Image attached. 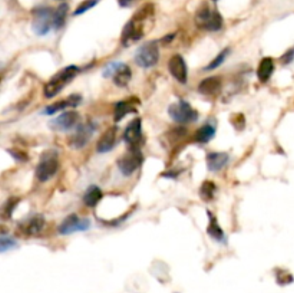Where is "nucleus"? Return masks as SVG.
Returning a JSON list of instances; mask_svg holds the SVG:
<instances>
[{"instance_id":"nucleus-1","label":"nucleus","mask_w":294,"mask_h":293,"mask_svg":"<svg viewBox=\"0 0 294 293\" xmlns=\"http://www.w3.org/2000/svg\"><path fill=\"white\" fill-rule=\"evenodd\" d=\"M152 13H154V6L147 4L136 13L128 23L125 24L124 32L121 36V42H122L124 46H129L131 43L142 39V36H144V22L149 19V16H152Z\"/></svg>"},{"instance_id":"nucleus-2","label":"nucleus","mask_w":294,"mask_h":293,"mask_svg":"<svg viewBox=\"0 0 294 293\" xmlns=\"http://www.w3.org/2000/svg\"><path fill=\"white\" fill-rule=\"evenodd\" d=\"M78 72H79V68H78V66L70 65V66H66L65 69L60 70L59 73H56V75L45 85L46 98H53V96H56L69 82L73 81V78L78 75Z\"/></svg>"},{"instance_id":"nucleus-3","label":"nucleus","mask_w":294,"mask_h":293,"mask_svg":"<svg viewBox=\"0 0 294 293\" xmlns=\"http://www.w3.org/2000/svg\"><path fill=\"white\" fill-rule=\"evenodd\" d=\"M33 32L39 36H46L55 29V9L39 6L33 10Z\"/></svg>"},{"instance_id":"nucleus-4","label":"nucleus","mask_w":294,"mask_h":293,"mask_svg":"<svg viewBox=\"0 0 294 293\" xmlns=\"http://www.w3.org/2000/svg\"><path fill=\"white\" fill-rule=\"evenodd\" d=\"M195 23L200 29L217 32L223 27V16L217 10L210 9L208 6H203L195 14Z\"/></svg>"},{"instance_id":"nucleus-5","label":"nucleus","mask_w":294,"mask_h":293,"mask_svg":"<svg viewBox=\"0 0 294 293\" xmlns=\"http://www.w3.org/2000/svg\"><path fill=\"white\" fill-rule=\"evenodd\" d=\"M59 170V157L56 151H47L42 155L39 164L36 167V177L39 181H49Z\"/></svg>"},{"instance_id":"nucleus-6","label":"nucleus","mask_w":294,"mask_h":293,"mask_svg":"<svg viewBox=\"0 0 294 293\" xmlns=\"http://www.w3.org/2000/svg\"><path fill=\"white\" fill-rule=\"evenodd\" d=\"M170 117L180 124H190L198 119V112L187 101H178L168 108Z\"/></svg>"},{"instance_id":"nucleus-7","label":"nucleus","mask_w":294,"mask_h":293,"mask_svg":"<svg viewBox=\"0 0 294 293\" xmlns=\"http://www.w3.org/2000/svg\"><path fill=\"white\" fill-rule=\"evenodd\" d=\"M159 47L157 42H149L138 49L135 62L141 68H152L158 63Z\"/></svg>"},{"instance_id":"nucleus-8","label":"nucleus","mask_w":294,"mask_h":293,"mask_svg":"<svg viewBox=\"0 0 294 293\" xmlns=\"http://www.w3.org/2000/svg\"><path fill=\"white\" fill-rule=\"evenodd\" d=\"M142 161H144V158H142L141 150L139 148H129L128 154H125L124 157L119 158L118 168L124 176H132L139 168V165L142 164Z\"/></svg>"},{"instance_id":"nucleus-9","label":"nucleus","mask_w":294,"mask_h":293,"mask_svg":"<svg viewBox=\"0 0 294 293\" xmlns=\"http://www.w3.org/2000/svg\"><path fill=\"white\" fill-rule=\"evenodd\" d=\"M89 227H91L89 219L79 217L78 214H69L59 226V233L60 235H72L76 232H86Z\"/></svg>"},{"instance_id":"nucleus-10","label":"nucleus","mask_w":294,"mask_h":293,"mask_svg":"<svg viewBox=\"0 0 294 293\" xmlns=\"http://www.w3.org/2000/svg\"><path fill=\"white\" fill-rule=\"evenodd\" d=\"M80 115L76 111H66L63 114H60L53 121H50V128L53 131H69L73 129L75 127L80 125Z\"/></svg>"},{"instance_id":"nucleus-11","label":"nucleus","mask_w":294,"mask_h":293,"mask_svg":"<svg viewBox=\"0 0 294 293\" xmlns=\"http://www.w3.org/2000/svg\"><path fill=\"white\" fill-rule=\"evenodd\" d=\"M95 129H96V125H95V122H91V121L86 122V124L79 125V128L76 129V132L69 140L70 147L72 148H76V150L83 148L88 144V141L91 140L92 134L95 132Z\"/></svg>"},{"instance_id":"nucleus-12","label":"nucleus","mask_w":294,"mask_h":293,"mask_svg":"<svg viewBox=\"0 0 294 293\" xmlns=\"http://www.w3.org/2000/svg\"><path fill=\"white\" fill-rule=\"evenodd\" d=\"M142 140V121L141 118H135L129 122L124 132V141L129 145V148H138V144Z\"/></svg>"},{"instance_id":"nucleus-13","label":"nucleus","mask_w":294,"mask_h":293,"mask_svg":"<svg viewBox=\"0 0 294 293\" xmlns=\"http://www.w3.org/2000/svg\"><path fill=\"white\" fill-rule=\"evenodd\" d=\"M168 70L175 81H178L180 83H187L188 69H187V63L181 55H174L168 60Z\"/></svg>"},{"instance_id":"nucleus-14","label":"nucleus","mask_w":294,"mask_h":293,"mask_svg":"<svg viewBox=\"0 0 294 293\" xmlns=\"http://www.w3.org/2000/svg\"><path fill=\"white\" fill-rule=\"evenodd\" d=\"M82 104V96L78 94H73L68 96V98H65V99H62V101H59L56 104H52V105H49L45 109V114L47 115H53V114H56V112H62V111H66L69 108H76L78 105Z\"/></svg>"},{"instance_id":"nucleus-15","label":"nucleus","mask_w":294,"mask_h":293,"mask_svg":"<svg viewBox=\"0 0 294 293\" xmlns=\"http://www.w3.org/2000/svg\"><path fill=\"white\" fill-rule=\"evenodd\" d=\"M45 219L40 214H36L20 224V230L27 236H37L45 229Z\"/></svg>"},{"instance_id":"nucleus-16","label":"nucleus","mask_w":294,"mask_h":293,"mask_svg":"<svg viewBox=\"0 0 294 293\" xmlns=\"http://www.w3.org/2000/svg\"><path fill=\"white\" fill-rule=\"evenodd\" d=\"M115 142H116V127H111L105 131V134L98 141L96 151L98 153H109L115 147Z\"/></svg>"},{"instance_id":"nucleus-17","label":"nucleus","mask_w":294,"mask_h":293,"mask_svg":"<svg viewBox=\"0 0 294 293\" xmlns=\"http://www.w3.org/2000/svg\"><path fill=\"white\" fill-rule=\"evenodd\" d=\"M230 160L227 153H210L207 155V167L210 171H220Z\"/></svg>"},{"instance_id":"nucleus-18","label":"nucleus","mask_w":294,"mask_h":293,"mask_svg":"<svg viewBox=\"0 0 294 293\" xmlns=\"http://www.w3.org/2000/svg\"><path fill=\"white\" fill-rule=\"evenodd\" d=\"M221 88V79L218 76H210L205 78L203 82L198 85V91L203 95H214Z\"/></svg>"},{"instance_id":"nucleus-19","label":"nucleus","mask_w":294,"mask_h":293,"mask_svg":"<svg viewBox=\"0 0 294 293\" xmlns=\"http://www.w3.org/2000/svg\"><path fill=\"white\" fill-rule=\"evenodd\" d=\"M112 78H113V82L116 83L118 86L124 88V86H126L128 83L131 82L132 72H131V69H129V66H128V65H125V63H119V66H118L116 72L113 73Z\"/></svg>"},{"instance_id":"nucleus-20","label":"nucleus","mask_w":294,"mask_h":293,"mask_svg":"<svg viewBox=\"0 0 294 293\" xmlns=\"http://www.w3.org/2000/svg\"><path fill=\"white\" fill-rule=\"evenodd\" d=\"M273 72H274V62H273V59H261L259 69H257V78L260 79V82H267L272 78Z\"/></svg>"},{"instance_id":"nucleus-21","label":"nucleus","mask_w":294,"mask_h":293,"mask_svg":"<svg viewBox=\"0 0 294 293\" xmlns=\"http://www.w3.org/2000/svg\"><path fill=\"white\" fill-rule=\"evenodd\" d=\"M102 190L98 186H91L88 187V190L85 191L83 194V203L88 206V207H95L99 201L102 200Z\"/></svg>"},{"instance_id":"nucleus-22","label":"nucleus","mask_w":294,"mask_h":293,"mask_svg":"<svg viewBox=\"0 0 294 293\" xmlns=\"http://www.w3.org/2000/svg\"><path fill=\"white\" fill-rule=\"evenodd\" d=\"M215 135V125H211V124H205L201 128L197 129L195 132V137L194 140L197 142H201V144H207L210 141L214 138Z\"/></svg>"},{"instance_id":"nucleus-23","label":"nucleus","mask_w":294,"mask_h":293,"mask_svg":"<svg viewBox=\"0 0 294 293\" xmlns=\"http://www.w3.org/2000/svg\"><path fill=\"white\" fill-rule=\"evenodd\" d=\"M207 213H208V217H210V223H208V227H207V233L211 236L214 240L223 242L224 240V233H223L220 224L217 222V219H215L214 214L211 211H207Z\"/></svg>"},{"instance_id":"nucleus-24","label":"nucleus","mask_w":294,"mask_h":293,"mask_svg":"<svg viewBox=\"0 0 294 293\" xmlns=\"http://www.w3.org/2000/svg\"><path fill=\"white\" fill-rule=\"evenodd\" d=\"M135 112V106L132 105L131 101H121L115 105V114H113V119L115 122H119L125 115Z\"/></svg>"},{"instance_id":"nucleus-25","label":"nucleus","mask_w":294,"mask_h":293,"mask_svg":"<svg viewBox=\"0 0 294 293\" xmlns=\"http://www.w3.org/2000/svg\"><path fill=\"white\" fill-rule=\"evenodd\" d=\"M68 4L63 3L57 9H55V30H59L65 26L66 22V14H68Z\"/></svg>"},{"instance_id":"nucleus-26","label":"nucleus","mask_w":294,"mask_h":293,"mask_svg":"<svg viewBox=\"0 0 294 293\" xmlns=\"http://www.w3.org/2000/svg\"><path fill=\"white\" fill-rule=\"evenodd\" d=\"M215 193H217V187H215L214 183H213V181H204L203 186L200 188V196H201V199H203L204 201H210V200L215 196Z\"/></svg>"},{"instance_id":"nucleus-27","label":"nucleus","mask_w":294,"mask_h":293,"mask_svg":"<svg viewBox=\"0 0 294 293\" xmlns=\"http://www.w3.org/2000/svg\"><path fill=\"white\" fill-rule=\"evenodd\" d=\"M228 53H230V49H224V50H221V52L215 56L214 60H211V62H210V65L205 68V70H213V69H217L218 66H221V65L224 63V60L227 59V56H228Z\"/></svg>"},{"instance_id":"nucleus-28","label":"nucleus","mask_w":294,"mask_h":293,"mask_svg":"<svg viewBox=\"0 0 294 293\" xmlns=\"http://www.w3.org/2000/svg\"><path fill=\"white\" fill-rule=\"evenodd\" d=\"M20 200L16 199V197H11V199H9L6 203H4V206H3V210H1V213H3V219H10L11 214H13V211H14V209L17 207V203H19Z\"/></svg>"},{"instance_id":"nucleus-29","label":"nucleus","mask_w":294,"mask_h":293,"mask_svg":"<svg viewBox=\"0 0 294 293\" xmlns=\"http://www.w3.org/2000/svg\"><path fill=\"white\" fill-rule=\"evenodd\" d=\"M99 1L101 0H85V1H82L79 6H78V9L73 12V16H79V14H83V13H86L88 10H91L92 7H95Z\"/></svg>"},{"instance_id":"nucleus-30","label":"nucleus","mask_w":294,"mask_h":293,"mask_svg":"<svg viewBox=\"0 0 294 293\" xmlns=\"http://www.w3.org/2000/svg\"><path fill=\"white\" fill-rule=\"evenodd\" d=\"M11 247H16L14 239L6 235H1V237H0V249H1V252H6V250H9Z\"/></svg>"},{"instance_id":"nucleus-31","label":"nucleus","mask_w":294,"mask_h":293,"mask_svg":"<svg viewBox=\"0 0 294 293\" xmlns=\"http://www.w3.org/2000/svg\"><path fill=\"white\" fill-rule=\"evenodd\" d=\"M293 59H294V47H292L290 50H287V52L284 53L280 60H282V63H284V65H286V63H290Z\"/></svg>"},{"instance_id":"nucleus-32","label":"nucleus","mask_w":294,"mask_h":293,"mask_svg":"<svg viewBox=\"0 0 294 293\" xmlns=\"http://www.w3.org/2000/svg\"><path fill=\"white\" fill-rule=\"evenodd\" d=\"M131 1H132V0H119V4H121L122 7H125V6H129Z\"/></svg>"},{"instance_id":"nucleus-33","label":"nucleus","mask_w":294,"mask_h":293,"mask_svg":"<svg viewBox=\"0 0 294 293\" xmlns=\"http://www.w3.org/2000/svg\"><path fill=\"white\" fill-rule=\"evenodd\" d=\"M213 1H217V0H213Z\"/></svg>"}]
</instances>
